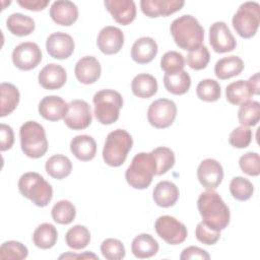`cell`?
I'll use <instances>...</instances> for the list:
<instances>
[{"label": "cell", "mask_w": 260, "mask_h": 260, "mask_svg": "<svg viewBox=\"0 0 260 260\" xmlns=\"http://www.w3.org/2000/svg\"><path fill=\"white\" fill-rule=\"evenodd\" d=\"M197 207L202 221L211 229L220 232L229 225L231 218L230 209L214 190L202 192L197 200Z\"/></svg>", "instance_id": "6da1fadb"}, {"label": "cell", "mask_w": 260, "mask_h": 260, "mask_svg": "<svg viewBox=\"0 0 260 260\" xmlns=\"http://www.w3.org/2000/svg\"><path fill=\"white\" fill-rule=\"evenodd\" d=\"M176 45L186 51H193L202 46L204 29L199 21L190 14L176 18L170 26Z\"/></svg>", "instance_id": "7a4b0ae2"}, {"label": "cell", "mask_w": 260, "mask_h": 260, "mask_svg": "<svg viewBox=\"0 0 260 260\" xmlns=\"http://www.w3.org/2000/svg\"><path fill=\"white\" fill-rule=\"evenodd\" d=\"M154 175H156V162L152 153L139 152L132 158L125 178L132 188L143 190L149 187Z\"/></svg>", "instance_id": "3957f363"}, {"label": "cell", "mask_w": 260, "mask_h": 260, "mask_svg": "<svg viewBox=\"0 0 260 260\" xmlns=\"http://www.w3.org/2000/svg\"><path fill=\"white\" fill-rule=\"evenodd\" d=\"M20 194L39 207L47 206L53 197V189L43 176L36 172L23 174L18 181Z\"/></svg>", "instance_id": "277c9868"}, {"label": "cell", "mask_w": 260, "mask_h": 260, "mask_svg": "<svg viewBox=\"0 0 260 260\" xmlns=\"http://www.w3.org/2000/svg\"><path fill=\"white\" fill-rule=\"evenodd\" d=\"M133 145L132 136L123 129H117L110 132L106 138L103 158L110 167L122 166Z\"/></svg>", "instance_id": "5b68a950"}, {"label": "cell", "mask_w": 260, "mask_h": 260, "mask_svg": "<svg viewBox=\"0 0 260 260\" xmlns=\"http://www.w3.org/2000/svg\"><path fill=\"white\" fill-rule=\"evenodd\" d=\"M22 152L30 158L42 157L48 150V140L44 127L36 121H27L19 129Z\"/></svg>", "instance_id": "8992f818"}, {"label": "cell", "mask_w": 260, "mask_h": 260, "mask_svg": "<svg viewBox=\"0 0 260 260\" xmlns=\"http://www.w3.org/2000/svg\"><path fill=\"white\" fill-rule=\"evenodd\" d=\"M95 119L103 125H110L119 119L123 107L122 95L114 89H102L93 95Z\"/></svg>", "instance_id": "52a82bcc"}, {"label": "cell", "mask_w": 260, "mask_h": 260, "mask_svg": "<svg viewBox=\"0 0 260 260\" xmlns=\"http://www.w3.org/2000/svg\"><path fill=\"white\" fill-rule=\"evenodd\" d=\"M236 32L243 39L254 37L260 24V5L255 1L240 5L232 19Z\"/></svg>", "instance_id": "ba28073f"}, {"label": "cell", "mask_w": 260, "mask_h": 260, "mask_svg": "<svg viewBox=\"0 0 260 260\" xmlns=\"http://www.w3.org/2000/svg\"><path fill=\"white\" fill-rule=\"evenodd\" d=\"M177 116L176 104L168 99H158L152 102L147 110V120L151 126L158 129L168 128Z\"/></svg>", "instance_id": "9c48e42d"}, {"label": "cell", "mask_w": 260, "mask_h": 260, "mask_svg": "<svg viewBox=\"0 0 260 260\" xmlns=\"http://www.w3.org/2000/svg\"><path fill=\"white\" fill-rule=\"evenodd\" d=\"M156 234L170 245H179L183 243L188 235L184 223L171 215L159 216L154 223Z\"/></svg>", "instance_id": "30bf717a"}, {"label": "cell", "mask_w": 260, "mask_h": 260, "mask_svg": "<svg viewBox=\"0 0 260 260\" xmlns=\"http://www.w3.org/2000/svg\"><path fill=\"white\" fill-rule=\"evenodd\" d=\"M42 61V51L32 42L17 45L12 52V62L20 70L28 71L36 68Z\"/></svg>", "instance_id": "8fae6325"}, {"label": "cell", "mask_w": 260, "mask_h": 260, "mask_svg": "<svg viewBox=\"0 0 260 260\" xmlns=\"http://www.w3.org/2000/svg\"><path fill=\"white\" fill-rule=\"evenodd\" d=\"M90 106L83 100H73L68 104V112L64 117V123L72 130H82L91 123Z\"/></svg>", "instance_id": "7c38bea8"}, {"label": "cell", "mask_w": 260, "mask_h": 260, "mask_svg": "<svg viewBox=\"0 0 260 260\" xmlns=\"http://www.w3.org/2000/svg\"><path fill=\"white\" fill-rule=\"evenodd\" d=\"M209 44L214 52L220 54L231 52L237 46L236 39L223 21H216L209 27Z\"/></svg>", "instance_id": "4fadbf2b"}, {"label": "cell", "mask_w": 260, "mask_h": 260, "mask_svg": "<svg viewBox=\"0 0 260 260\" xmlns=\"http://www.w3.org/2000/svg\"><path fill=\"white\" fill-rule=\"evenodd\" d=\"M197 177L206 190H214L223 179V170L217 160L206 158L200 162L197 169Z\"/></svg>", "instance_id": "5bb4252c"}, {"label": "cell", "mask_w": 260, "mask_h": 260, "mask_svg": "<svg viewBox=\"0 0 260 260\" xmlns=\"http://www.w3.org/2000/svg\"><path fill=\"white\" fill-rule=\"evenodd\" d=\"M75 44L72 37L66 32L57 31L50 35L46 42L48 54L59 60L69 58L74 52Z\"/></svg>", "instance_id": "9a60e30c"}, {"label": "cell", "mask_w": 260, "mask_h": 260, "mask_svg": "<svg viewBox=\"0 0 260 260\" xmlns=\"http://www.w3.org/2000/svg\"><path fill=\"white\" fill-rule=\"evenodd\" d=\"M96 45L100 51L106 55L117 54L124 45V34L117 26H105L99 32Z\"/></svg>", "instance_id": "2e32d148"}, {"label": "cell", "mask_w": 260, "mask_h": 260, "mask_svg": "<svg viewBox=\"0 0 260 260\" xmlns=\"http://www.w3.org/2000/svg\"><path fill=\"white\" fill-rule=\"evenodd\" d=\"M185 5L182 0H141L140 8L148 17L168 16L179 10Z\"/></svg>", "instance_id": "e0dca14e"}, {"label": "cell", "mask_w": 260, "mask_h": 260, "mask_svg": "<svg viewBox=\"0 0 260 260\" xmlns=\"http://www.w3.org/2000/svg\"><path fill=\"white\" fill-rule=\"evenodd\" d=\"M104 5L114 20L122 25L131 23L136 17V5L132 0H106Z\"/></svg>", "instance_id": "ac0fdd59"}, {"label": "cell", "mask_w": 260, "mask_h": 260, "mask_svg": "<svg viewBox=\"0 0 260 260\" xmlns=\"http://www.w3.org/2000/svg\"><path fill=\"white\" fill-rule=\"evenodd\" d=\"M68 112V104L57 95H47L43 98L39 104L40 115L52 122L64 119Z\"/></svg>", "instance_id": "d6986e66"}, {"label": "cell", "mask_w": 260, "mask_h": 260, "mask_svg": "<svg viewBox=\"0 0 260 260\" xmlns=\"http://www.w3.org/2000/svg\"><path fill=\"white\" fill-rule=\"evenodd\" d=\"M74 73L80 83L91 84L100 78L102 67L95 57L84 56L75 64Z\"/></svg>", "instance_id": "ffe728a7"}, {"label": "cell", "mask_w": 260, "mask_h": 260, "mask_svg": "<svg viewBox=\"0 0 260 260\" xmlns=\"http://www.w3.org/2000/svg\"><path fill=\"white\" fill-rule=\"evenodd\" d=\"M39 83L49 90L61 88L67 80L66 70L59 64H47L39 73Z\"/></svg>", "instance_id": "44dd1931"}, {"label": "cell", "mask_w": 260, "mask_h": 260, "mask_svg": "<svg viewBox=\"0 0 260 260\" xmlns=\"http://www.w3.org/2000/svg\"><path fill=\"white\" fill-rule=\"evenodd\" d=\"M50 16L59 25H72L78 18V8L72 1H55L50 8Z\"/></svg>", "instance_id": "7402d4cb"}, {"label": "cell", "mask_w": 260, "mask_h": 260, "mask_svg": "<svg viewBox=\"0 0 260 260\" xmlns=\"http://www.w3.org/2000/svg\"><path fill=\"white\" fill-rule=\"evenodd\" d=\"M158 51L156 42L150 37L137 39L131 48V57L138 64H146L154 59Z\"/></svg>", "instance_id": "603a6c76"}, {"label": "cell", "mask_w": 260, "mask_h": 260, "mask_svg": "<svg viewBox=\"0 0 260 260\" xmlns=\"http://www.w3.org/2000/svg\"><path fill=\"white\" fill-rule=\"evenodd\" d=\"M152 198L157 206L164 208L171 207L175 205L179 199V189L173 182L161 181L155 185Z\"/></svg>", "instance_id": "cb8c5ba5"}, {"label": "cell", "mask_w": 260, "mask_h": 260, "mask_svg": "<svg viewBox=\"0 0 260 260\" xmlns=\"http://www.w3.org/2000/svg\"><path fill=\"white\" fill-rule=\"evenodd\" d=\"M70 150L77 159L88 161L95 156L96 143L89 135H77L70 142Z\"/></svg>", "instance_id": "d4e9b609"}, {"label": "cell", "mask_w": 260, "mask_h": 260, "mask_svg": "<svg viewBox=\"0 0 260 260\" xmlns=\"http://www.w3.org/2000/svg\"><path fill=\"white\" fill-rule=\"evenodd\" d=\"M244 69V62L238 56H228L219 59L214 65V74L224 80L239 75Z\"/></svg>", "instance_id": "484cf974"}, {"label": "cell", "mask_w": 260, "mask_h": 260, "mask_svg": "<svg viewBox=\"0 0 260 260\" xmlns=\"http://www.w3.org/2000/svg\"><path fill=\"white\" fill-rule=\"evenodd\" d=\"M157 241L149 234H140L136 236L131 244V251L137 258L144 259L154 256L158 251Z\"/></svg>", "instance_id": "4316f807"}, {"label": "cell", "mask_w": 260, "mask_h": 260, "mask_svg": "<svg viewBox=\"0 0 260 260\" xmlns=\"http://www.w3.org/2000/svg\"><path fill=\"white\" fill-rule=\"evenodd\" d=\"M156 79L147 73L136 75L131 82V89L134 95L140 99H148L157 91Z\"/></svg>", "instance_id": "83f0119b"}, {"label": "cell", "mask_w": 260, "mask_h": 260, "mask_svg": "<svg viewBox=\"0 0 260 260\" xmlns=\"http://www.w3.org/2000/svg\"><path fill=\"white\" fill-rule=\"evenodd\" d=\"M45 169L50 177L62 180L71 174L72 162L63 154H55L47 159Z\"/></svg>", "instance_id": "f1b7e54d"}, {"label": "cell", "mask_w": 260, "mask_h": 260, "mask_svg": "<svg viewBox=\"0 0 260 260\" xmlns=\"http://www.w3.org/2000/svg\"><path fill=\"white\" fill-rule=\"evenodd\" d=\"M252 95H253V92L247 80L240 79L230 83L225 87L226 101L232 105L241 106L249 102Z\"/></svg>", "instance_id": "f546056e"}, {"label": "cell", "mask_w": 260, "mask_h": 260, "mask_svg": "<svg viewBox=\"0 0 260 260\" xmlns=\"http://www.w3.org/2000/svg\"><path fill=\"white\" fill-rule=\"evenodd\" d=\"M164 85L166 89L176 95L186 93L191 86V77L188 72L182 70L176 73H166L164 76Z\"/></svg>", "instance_id": "4dcf8cb0"}, {"label": "cell", "mask_w": 260, "mask_h": 260, "mask_svg": "<svg viewBox=\"0 0 260 260\" xmlns=\"http://www.w3.org/2000/svg\"><path fill=\"white\" fill-rule=\"evenodd\" d=\"M1 104L0 116L5 117L11 114L17 107L20 99L18 88L9 82H2L0 85Z\"/></svg>", "instance_id": "1f68e13d"}, {"label": "cell", "mask_w": 260, "mask_h": 260, "mask_svg": "<svg viewBox=\"0 0 260 260\" xmlns=\"http://www.w3.org/2000/svg\"><path fill=\"white\" fill-rule=\"evenodd\" d=\"M8 30L15 36L24 37L30 35L35 30V21L30 16L22 13H12L6 20Z\"/></svg>", "instance_id": "d6a6232c"}, {"label": "cell", "mask_w": 260, "mask_h": 260, "mask_svg": "<svg viewBox=\"0 0 260 260\" xmlns=\"http://www.w3.org/2000/svg\"><path fill=\"white\" fill-rule=\"evenodd\" d=\"M58 238L56 228L49 222L40 224L34 232L32 241L34 244L40 249H50L55 246Z\"/></svg>", "instance_id": "836d02e7"}, {"label": "cell", "mask_w": 260, "mask_h": 260, "mask_svg": "<svg viewBox=\"0 0 260 260\" xmlns=\"http://www.w3.org/2000/svg\"><path fill=\"white\" fill-rule=\"evenodd\" d=\"M65 241L69 248L74 250H81L89 244L90 233L86 226L76 224L67 231L65 235Z\"/></svg>", "instance_id": "e575fe53"}, {"label": "cell", "mask_w": 260, "mask_h": 260, "mask_svg": "<svg viewBox=\"0 0 260 260\" xmlns=\"http://www.w3.org/2000/svg\"><path fill=\"white\" fill-rule=\"evenodd\" d=\"M238 119L242 126L251 127L257 125L260 120V104L256 101H249L241 105Z\"/></svg>", "instance_id": "d590c367"}, {"label": "cell", "mask_w": 260, "mask_h": 260, "mask_svg": "<svg viewBox=\"0 0 260 260\" xmlns=\"http://www.w3.org/2000/svg\"><path fill=\"white\" fill-rule=\"evenodd\" d=\"M52 217L54 221L60 224H69L71 223L76 215V208L68 200H60L54 204L51 210Z\"/></svg>", "instance_id": "8d00e7d4"}, {"label": "cell", "mask_w": 260, "mask_h": 260, "mask_svg": "<svg viewBox=\"0 0 260 260\" xmlns=\"http://www.w3.org/2000/svg\"><path fill=\"white\" fill-rule=\"evenodd\" d=\"M156 162V175L166 174L175 165L174 151L166 146H159L151 151Z\"/></svg>", "instance_id": "74e56055"}, {"label": "cell", "mask_w": 260, "mask_h": 260, "mask_svg": "<svg viewBox=\"0 0 260 260\" xmlns=\"http://www.w3.org/2000/svg\"><path fill=\"white\" fill-rule=\"evenodd\" d=\"M197 96L204 102H215L220 98V84L214 79H203L196 87Z\"/></svg>", "instance_id": "f35d334b"}, {"label": "cell", "mask_w": 260, "mask_h": 260, "mask_svg": "<svg viewBox=\"0 0 260 260\" xmlns=\"http://www.w3.org/2000/svg\"><path fill=\"white\" fill-rule=\"evenodd\" d=\"M230 192L235 199L239 201H246L252 197L254 186L244 177H235L231 181Z\"/></svg>", "instance_id": "ab89813d"}, {"label": "cell", "mask_w": 260, "mask_h": 260, "mask_svg": "<svg viewBox=\"0 0 260 260\" xmlns=\"http://www.w3.org/2000/svg\"><path fill=\"white\" fill-rule=\"evenodd\" d=\"M28 255L27 248L20 242L8 241L4 242L0 247V258L1 259H12L22 260Z\"/></svg>", "instance_id": "60d3db41"}, {"label": "cell", "mask_w": 260, "mask_h": 260, "mask_svg": "<svg viewBox=\"0 0 260 260\" xmlns=\"http://www.w3.org/2000/svg\"><path fill=\"white\" fill-rule=\"evenodd\" d=\"M185 66L184 56L176 51L165 53L160 59V67L166 73H176L182 71Z\"/></svg>", "instance_id": "b9f144b4"}, {"label": "cell", "mask_w": 260, "mask_h": 260, "mask_svg": "<svg viewBox=\"0 0 260 260\" xmlns=\"http://www.w3.org/2000/svg\"><path fill=\"white\" fill-rule=\"evenodd\" d=\"M101 252L108 260H120L125 257V247L121 241L113 238L106 239L101 245Z\"/></svg>", "instance_id": "7bdbcfd3"}, {"label": "cell", "mask_w": 260, "mask_h": 260, "mask_svg": "<svg viewBox=\"0 0 260 260\" xmlns=\"http://www.w3.org/2000/svg\"><path fill=\"white\" fill-rule=\"evenodd\" d=\"M210 60V54L206 46L202 45L198 49L190 51L187 55L186 61L188 66L194 70L204 69Z\"/></svg>", "instance_id": "ee69618b"}, {"label": "cell", "mask_w": 260, "mask_h": 260, "mask_svg": "<svg viewBox=\"0 0 260 260\" xmlns=\"http://www.w3.org/2000/svg\"><path fill=\"white\" fill-rule=\"evenodd\" d=\"M252 130L246 126H239L235 128L229 137V142L236 148H246L252 141Z\"/></svg>", "instance_id": "f6af8a7d"}, {"label": "cell", "mask_w": 260, "mask_h": 260, "mask_svg": "<svg viewBox=\"0 0 260 260\" xmlns=\"http://www.w3.org/2000/svg\"><path fill=\"white\" fill-rule=\"evenodd\" d=\"M241 170L249 175L256 177L260 174V157L257 152H247L239 159Z\"/></svg>", "instance_id": "bcb514c9"}, {"label": "cell", "mask_w": 260, "mask_h": 260, "mask_svg": "<svg viewBox=\"0 0 260 260\" xmlns=\"http://www.w3.org/2000/svg\"><path fill=\"white\" fill-rule=\"evenodd\" d=\"M195 236L204 245H214L220 238V232L211 229L205 222L201 221L196 226Z\"/></svg>", "instance_id": "7dc6e473"}, {"label": "cell", "mask_w": 260, "mask_h": 260, "mask_svg": "<svg viewBox=\"0 0 260 260\" xmlns=\"http://www.w3.org/2000/svg\"><path fill=\"white\" fill-rule=\"evenodd\" d=\"M181 260H189V259H203V260H208L210 259L209 254L199 248V247H195V246H190L185 248L180 256Z\"/></svg>", "instance_id": "c3c4849f"}, {"label": "cell", "mask_w": 260, "mask_h": 260, "mask_svg": "<svg viewBox=\"0 0 260 260\" xmlns=\"http://www.w3.org/2000/svg\"><path fill=\"white\" fill-rule=\"evenodd\" d=\"M0 134H1V150L5 151L10 149L14 143V133L12 128L9 125L2 123L0 125Z\"/></svg>", "instance_id": "681fc988"}, {"label": "cell", "mask_w": 260, "mask_h": 260, "mask_svg": "<svg viewBox=\"0 0 260 260\" xmlns=\"http://www.w3.org/2000/svg\"><path fill=\"white\" fill-rule=\"evenodd\" d=\"M49 0H17V3L24 9L31 11H41L47 7Z\"/></svg>", "instance_id": "f907efd6"}, {"label": "cell", "mask_w": 260, "mask_h": 260, "mask_svg": "<svg viewBox=\"0 0 260 260\" xmlns=\"http://www.w3.org/2000/svg\"><path fill=\"white\" fill-rule=\"evenodd\" d=\"M250 87H251V90L253 92V94H259L260 92V87H259V73H255L253 76H251L249 78V80H247Z\"/></svg>", "instance_id": "816d5d0a"}]
</instances>
